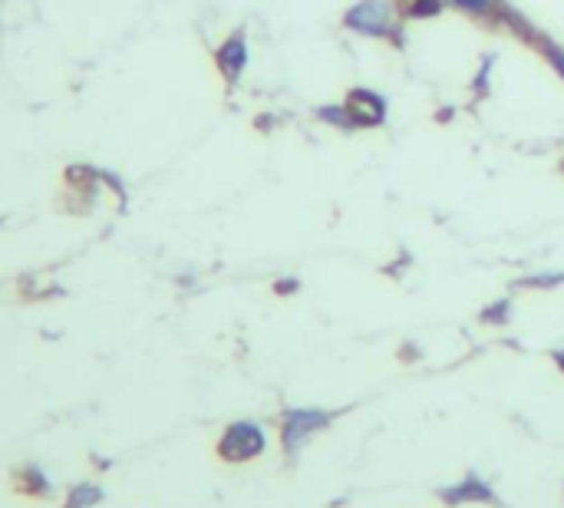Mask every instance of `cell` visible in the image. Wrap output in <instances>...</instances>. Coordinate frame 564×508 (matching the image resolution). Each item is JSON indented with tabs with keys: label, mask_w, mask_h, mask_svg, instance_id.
Here are the masks:
<instances>
[{
	"label": "cell",
	"mask_w": 564,
	"mask_h": 508,
	"mask_svg": "<svg viewBox=\"0 0 564 508\" xmlns=\"http://www.w3.org/2000/svg\"><path fill=\"white\" fill-rule=\"evenodd\" d=\"M347 23L364 33H386L390 30V10L383 0H364L347 14Z\"/></svg>",
	"instance_id": "2"
},
{
	"label": "cell",
	"mask_w": 564,
	"mask_h": 508,
	"mask_svg": "<svg viewBox=\"0 0 564 508\" xmlns=\"http://www.w3.org/2000/svg\"><path fill=\"white\" fill-rule=\"evenodd\" d=\"M456 4H462V7H469V10H482V7H488V0H456Z\"/></svg>",
	"instance_id": "10"
},
{
	"label": "cell",
	"mask_w": 564,
	"mask_h": 508,
	"mask_svg": "<svg viewBox=\"0 0 564 508\" xmlns=\"http://www.w3.org/2000/svg\"><path fill=\"white\" fill-rule=\"evenodd\" d=\"M245 60H248V50H245V43L241 40H231V43H225L218 53V63L221 69H225V77L228 79H238V73L245 69Z\"/></svg>",
	"instance_id": "5"
},
{
	"label": "cell",
	"mask_w": 564,
	"mask_h": 508,
	"mask_svg": "<svg viewBox=\"0 0 564 508\" xmlns=\"http://www.w3.org/2000/svg\"><path fill=\"white\" fill-rule=\"evenodd\" d=\"M17 492H27V495H50V479L37 466H27V469L17 472Z\"/></svg>",
	"instance_id": "6"
},
{
	"label": "cell",
	"mask_w": 564,
	"mask_h": 508,
	"mask_svg": "<svg viewBox=\"0 0 564 508\" xmlns=\"http://www.w3.org/2000/svg\"><path fill=\"white\" fill-rule=\"evenodd\" d=\"M452 499H456V502H466V499H492V492H488L485 485H478V482H466V485H459V489L452 492Z\"/></svg>",
	"instance_id": "9"
},
{
	"label": "cell",
	"mask_w": 564,
	"mask_h": 508,
	"mask_svg": "<svg viewBox=\"0 0 564 508\" xmlns=\"http://www.w3.org/2000/svg\"><path fill=\"white\" fill-rule=\"evenodd\" d=\"M347 109H350V119L360 125H376L383 119V103L380 97H374V93H350V99H347Z\"/></svg>",
	"instance_id": "4"
},
{
	"label": "cell",
	"mask_w": 564,
	"mask_h": 508,
	"mask_svg": "<svg viewBox=\"0 0 564 508\" xmlns=\"http://www.w3.org/2000/svg\"><path fill=\"white\" fill-rule=\"evenodd\" d=\"M320 426H327V416L317 410H297L287 416V426H284V446L287 452H294V446H300V442L310 436L314 429H320Z\"/></svg>",
	"instance_id": "3"
},
{
	"label": "cell",
	"mask_w": 564,
	"mask_h": 508,
	"mask_svg": "<svg viewBox=\"0 0 564 508\" xmlns=\"http://www.w3.org/2000/svg\"><path fill=\"white\" fill-rule=\"evenodd\" d=\"M96 502H103V489L99 485H77L69 492L67 508H93Z\"/></svg>",
	"instance_id": "7"
},
{
	"label": "cell",
	"mask_w": 564,
	"mask_h": 508,
	"mask_svg": "<svg viewBox=\"0 0 564 508\" xmlns=\"http://www.w3.org/2000/svg\"><path fill=\"white\" fill-rule=\"evenodd\" d=\"M264 449V432L254 422H235L218 442V456L225 462H248Z\"/></svg>",
	"instance_id": "1"
},
{
	"label": "cell",
	"mask_w": 564,
	"mask_h": 508,
	"mask_svg": "<svg viewBox=\"0 0 564 508\" xmlns=\"http://www.w3.org/2000/svg\"><path fill=\"white\" fill-rule=\"evenodd\" d=\"M402 14L410 17H426V14H436L439 10V0H400Z\"/></svg>",
	"instance_id": "8"
}]
</instances>
